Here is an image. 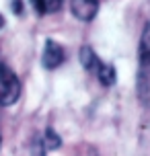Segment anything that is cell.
Here are the masks:
<instances>
[{
    "label": "cell",
    "instance_id": "1",
    "mask_svg": "<svg viewBox=\"0 0 150 156\" xmlns=\"http://www.w3.org/2000/svg\"><path fill=\"white\" fill-rule=\"evenodd\" d=\"M21 97V82L16 74L8 66L0 64V105L8 107V105H15Z\"/></svg>",
    "mask_w": 150,
    "mask_h": 156
},
{
    "label": "cell",
    "instance_id": "6",
    "mask_svg": "<svg viewBox=\"0 0 150 156\" xmlns=\"http://www.w3.org/2000/svg\"><path fill=\"white\" fill-rule=\"evenodd\" d=\"M64 0H33V6L39 15H49V12H58Z\"/></svg>",
    "mask_w": 150,
    "mask_h": 156
},
{
    "label": "cell",
    "instance_id": "8",
    "mask_svg": "<svg viewBox=\"0 0 150 156\" xmlns=\"http://www.w3.org/2000/svg\"><path fill=\"white\" fill-rule=\"evenodd\" d=\"M2 27H4V16L0 15V29H2Z\"/></svg>",
    "mask_w": 150,
    "mask_h": 156
},
{
    "label": "cell",
    "instance_id": "3",
    "mask_svg": "<svg viewBox=\"0 0 150 156\" xmlns=\"http://www.w3.org/2000/svg\"><path fill=\"white\" fill-rule=\"evenodd\" d=\"M70 10L80 21H91L99 10V0H70Z\"/></svg>",
    "mask_w": 150,
    "mask_h": 156
},
{
    "label": "cell",
    "instance_id": "5",
    "mask_svg": "<svg viewBox=\"0 0 150 156\" xmlns=\"http://www.w3.org/2000/svg\"><path fill=\"white\" fill-rule=\"evenodd\" d=\"M95 74L99 76V82H101L103 86H111L113 82H115V68H113L111 64H103L101 62V66L97 68Z\"/></svg>",
    "mask_w": 150,
    "mask_h": 156
},
{
    "label": "cell",
    "instance_id": "4",
    "mask_svg": "<svg viewBox=\"0 0 150 156\" xmlns=\"http://www.w3.org/2000/svg\"><path fill=\"white\" fill-rule=\"evenodd\" d=\"M80 62L84 66V70H88V72H97V68L101 66V60L97 58V54L88 45H84L80 49Z\"/></svg>",
    "mask_w": 150,
    "mask_h": 156
},
{
    "label": "cell",
    "instance_id": "10",
    "mask_svg": "<svg viewBox=\"0 0 150 156\" xmlns=\"http://www.w3.org/2000/svg\"><path fill=\"white\" fill-rule=\"evenodd\" d=\"M0 142H2V140H0Z\"/></svg>",
    "mask_w": 150,
    "mask_h": 156
},
{
    "label": "cell",
    "instance_id": "9",
    "mask_svg": "<svg viewBox=\"0 0 150 156\" xmlns=\"http://www.w3.org/2000/svg\"><path fill=\"white\" fill-rule=\"evenodd\" d=\"M146 55H148V58H150V54H146Z\"/></svg>",
    "mask_w": 150,
    "mask_h": 156
},
{
    "label": "cell",
    "instance_id": "7",
    "mask_svg": "<svg viewBox=\"0 0 150 156\" xmlns=\"http://www.w3.org/2000/svg\"><path fill=\"white\" fill-rule=\"evenodd\" d=\"M60 138H58V133L54 132V129H48L45 132V148L48 150H55V148H60Z\"/></svg>",
    "mask_w": 150,
    "mask_h": 156
},
{
    "label": "cell",
    "instance_id": "2",
    "mask_svg": "<svg viewBox=\"0 0 150 156\" xmlns=\"http://www.w3.org/2000/svg\"><path fill=\"white\" fill-rule=\"evenodd\" d=\"M41 62L48 70H54L58 66H62L64 62V49L60 43H55L54 39H48L45 41V47H43V55H41Z\"/></svg>",
    "mask_w": 150,
    "mask_h": 156
}]
</instances>
